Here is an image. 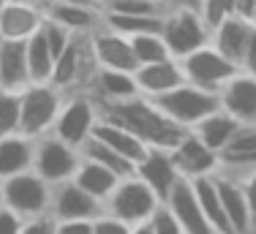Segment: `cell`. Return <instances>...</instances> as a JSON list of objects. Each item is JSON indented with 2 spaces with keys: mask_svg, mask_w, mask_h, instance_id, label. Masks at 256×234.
I'll list each match as a JSON object with an SVG mask.
<instances>
[{
  "mask_svg": "<svg viewBox=\"0 0 256 234\" xmlns=\"http://www.w3.org/2000/svg\"><path fill=\"white\" fill-rule=\"evenodd\" d=\"M98 112H101V117H106V120L128 128L131 134H136L148 147L172 150L180 142V136L186 134V128H180L178 122H172L150 98H144V96H134V98L114 101V104H98Z\"/></svg>",
  "mask_w": 256,
  "mask_h": 234,
  "instance_id": "1",
  "label": "cell"
},
{
  "mask_svg": "<svg viewBox=\"0 0 256 234\" xmlns=\"http://www.w3.org/2000/svg\"><path fill=\"white\" fill-rule=\"evenodd\" d=\"M66 93L52 82H33L20 93V131L25 136H46L52 134L54 120L63 109Z\"/></svg>",
  "mask_w": 256,
  "mask_h": 234,
  "instance_id": "2",
  "label": "cell"
},
{
  "mask_svg": "<svg viewBox=\"0 0 256 234\" xmlns=\"http://www.w3.org/2000/svg\"><path fill=\"white\" fill-rule=\"evenodd\" d=\"M98 71V60L90 46V36H74L71 44L63 49L58 60H54V71L50 82L66 96L71 93H88L90 79Z\"/></svg>",
  "mask_w": 256,
  "mask_h": 234,
  "instance_id": "3",
  "label": "cell"
},
{
  "mask_svg": "<svg viewBox=\"0 0 256 234\" xmlns=\"http://www.w3.org/2000/svg\"><path fill=\"white\" fill-rule=\"evenodd\" d=\"M161 204L164 202L153 194V188L148 182H142L136 174H131V177H123L112 194L106 196L104 212L126 220L128 226H136V224H148Z\"/></svg>",
  "mask_w": 256,
  "mask_h": 234,
  "instance_id": "4",
  "label": "cell"
},
{
  "mask_svg": "<svg viewBox=\"0 0 256 234\" xmlns=\"http://www.w3.org/2000/svg\"><path fill=\"white\" fill-rule=\"evenodd\" d=\"M150 101L172 122L186 128V131H191L196 122H202L216 109H221L218 93H210V90H202V88L188 84V82L174 88V90H169V93H164V96H158V98H150Z\"/></svg>",
  "mask_w": 256,
  "mask_h": 234,
  "instance_id": "5",
  "label": "cell"
},
{
  "mask_svg": "<svg viewBox=\"0 0 256 234\" xmlns=\"http://www.w3.org/2000/svg\"><path fill=\"white\" fill-rule=\"evenodd\" d=\"M161 36L174 60L188 58L191 52H196L212 41V30L207 28L199 8H169L164 16Z\"/></svg>",
  "mask_w": 256,
  "mask_h": 234,
  "instance_id": "6",
  "label": "cell"
},
{
  "mask_svg": "<svg viewBox=\"0 0 256 234\" xmlns=\"http://www.w3.org/2000/svg\"><path fill=\"white\" fill-rule=\"evenodd\" d=\"M3 202L11 212H16L25 220L36 215H46L52 207V186L38 172H22V174L3 180Z\"/></svg>",
  "mask_w": 256,
  "mask_h": 234,
  "instance_id": "7",
  "label": "cell"
},
{
  "mask_svg": "<svg viewBox=\"0 0 256 234\" xmlns=\"http://www.w3.org/2000/svg\"><path fill=\"white\" fill-rule=\"evenodd\" d=\"M98 117H101L98 104L88 93H71V96H66L63 109H60L58 120H54L52 134L79 150L84 142L93 136V128L98 122Z\"/></svg>",
  "mask_w": 256,
  "mask_h": 234,
  "instance_id": "8",
  "label": "cell"
},
{
  "mask_svg": "<svg viewBox=\"0 0 256 234\" xmlns=\"http://www.w3.org/2000/svg\"><path fill=\"white\" fill-rule=\"evenodd\" d=\"M82 152L71 147L68 142L58 139L54 134L36 139V158H33V172H38L50 186H60L66 180H74Z\"/></svg>",
  "mask_w": 256,
  "mask_h": 234,
  "instance_id": "9",
  "label": "cell"
},
{
  "mask_svg": "<svg viewBox=\"0 0 256 234\" xmlns=\"http://www.w3.org/2000/svg\"><path fill=\"white\" fill-rule=\"evenodd\" d=\"M180 66H182L188 84H196V88L210 90V93H218L240 71V66L232 63L226 54H221L212 44H207L202 49H196V52H191L188 58H182Z\"/></svg>",
  "mask_w": 256,
  "mask_h": 234,
  "instance_id": "10",
  "label": "cell"
},
{
  "mask_svg": "<svg viewBox=\"0 0 256 234\" xmlns=\"http://www.w3.org/2000/svg\"><path fill=\"white\" fill-rule=\"evenodd\" d=\"M50 215L54 220H96L104 215V202L79 188L74 180L52 186V207Z\"/></svg>",
  "mask_w": 256,
  "mask_h": 234,
  "instance_id": "11",
  "label": "cell"
},
{
  "mask_svg": "<svg viewBox=\"0 0 256 234\" xmlns=\"http://www.w3.org/2000/svg\"><path fill=\"white\" fill-rule=\"evenodd\" d=\"M169 152H172V161L182 180H199V177H210L218 172V152L210 150L194 131L182 134Z\"/></svg>",
  "mask_w": 256,
  "mask_h": 234,
  "instance_id": "12",
  "label": "cell"
},
{
  "mask_svg": "<svg viewBox=\"0 0 256 234\" xmlns=\"http://www.w3.org/2000/svg\"><path fill=\"white\" fill-rule=\"evenodd\" d=\"M44 20L46 14L30 0H0V41H28Z\"/></svg>",
  "mask_w": 256,
  "mask_h": 234,
  "instance_id": "13",
  "label": "cell"
},
{
  "mask_svg": "<svg viewBox=\"0 0 256 234\" xmlns=\"http://www.w3.org/2000/svg\"><path fill=\"white\" fill-rule=\"evenodd\" d=\"M134 174L142 182H148L164 204H166V199L172 196V190L178 188V182L182 180L178 166L172 161V152L164 150V147H150V150L144 152V158L136 164V172H134Z\"/></svg>",
  "mask_w": 256,
  "mask_h": 234,
  "instance_id": "14",
  "label": "cell"
},
{
  "mask_svg": "<svg viewBox=\"0 0 256 234\" xmlns=\"http://www.w3.org/2000/svg\"><path fill=\"white\" fill-rule=\"evenodd\" d=\"M221 109L229 112L242 126H256V74L237 71L234 76L218 90Z\"/></svg>",
  "mask_w": 256,
  "mask_h": 234,
  "instance_id": "15",
  "label": "cell"
},
{
  "mask_svg": "<svg viewBox=\"0 0 256 234\" xmlns=\"http://www.w3.org/2000/svg\"><path fill=\"white\" fill-rule=\"evenodd\" d=\"M90 46H93V54L101 68H114V71H128V74L139 68L128 36L118 33V30H109L106 24L90 36Z\"/></svg>",
  "mask_w": 256,
  "mask_h": 234,
  "instance_id": "16",
  "label": "cell"
},
{
  "mask_svg": "<svg viewBox=\"0 0 256 234\" xmlns=\"http://www.w3.org/2000/svg\"><path fill=\"white\" fill-rule=\"evenodd\" d=\"M256 169V126H240L232 142L218 152V172L229 177H246Z\"/></svg>",
  "mask_w": 256,
  "mask_h": 234,
  "instance_id": "17",
  "label": "cell"
},
{
  "mask_svg": "<svg viewBox=\"0 0 256 234\" xmlns=\"http://www.w3.org/2000/svg\"><path fill=\"white\" fill-rule=\"evenodd\" d=\"M134 79H136L139 96H144V98H158V96L169 93V90L180 88V84H186L182 66H180V60H174V58L139 66V68L134 71Z\"/></svg>",
  "mask_w": 256,
  "mask_h": 234,
  "instance_id": "18",
  "label": "cell"
},
{
  "mask_svg": "<svg viewBox=\"0 0 256 234\" xmlns=\"http://www.w3.org/2000/svg\"><path fill=\"white\" fill-rule=\"evenodd\" d=\"M166 207L174 212V218L180 220V226L186 234H218L212 229V224L207 220V215L202 212V207H199V202H196V194H194V188L188 180L178 182V188H174L172 196L166 199Z\"/></svg>",
  "mask_w": 256,
  "mask_h": 234,
  "instance_id": "19",
  "label": "cell"
},
{
  "mask_svg": "<svg viewBox=\"0 0 256 234\" xmlns=\"http://www.w3.org/2000/svg\"><path fill=\"white\" fill-rule=\"evenodd\" d=\"M216 186H218L224 212H226L234 234H254V220H251V210H248V199H246V190H242V182L237 177L216 172Z\"/></svg>",
  "mask_w": 256,
  "mask_h": 234,
  "instance_id": "20",
  "label": "cell"
},
{
  "mask_svg": "<svg viewBox=\"0 0 256 234\" xmlns=\"http://www.w3.org/2000/svg\"><path fill=\"white\" fill-rule=\"evenodd\" d=\"M50 20L63 24L71 36H93L104 28V6H71V3H52L44 11Z\"/></svg>",
  "mask_w": 256,
  "mask_h": 234,
  "instance_id": "21",
  "label": "cell"
},
{
  "mask_svg": "<svg viewBox=\"0 0 256 234\" xmlns=\"http://www.w3.org/2000/svg\"><path fill=\"white\" fill-rule=\"evenodd\" d=\"M88 96L96 104H114V101H126V98L139 96L136 79L128 71H114V68H101L96 71V76L88 84Z\"/></svg>",
  "mask_w": 256,
  "mask_h": 234,
  "instance_id": "22",
  "label": "cell"
},
{
  "mask_svg": "<svg viewBox=\"0 0 256 234\" xmlns=\"http://www.w3.org/2000/svg\"><path fill=\"white\" fill-rule=\"evenodd\" d=\"M254 28H256V22L246 20V16H240V14H234V16H229L226 22H221L216 30H212V41H210V44L216 46L221 54H226L232 63L240 66L242 63V54H246V46H248V41H251Z\"/></svg>",
  "mask_w": 256,
  "mask_h": 234,
  "instance_id": "23",
  "label": "cell"
},
{
  "mask_svg": "<svg viewBox=\"0 0 256 234\" xmlns=\"http://www.w3.org/2000/svg\"><path fill=\"white\" fill-rule=\"evenodd\" d=\"M33 158H36L33 136H25L22 131L0 136V182L14 174H22V172H30Z\"/></svg>",
  "mask_w": 256,
  "mask_h": 234,
  "instance_id": "24",
  "label": "cell"
},
{
  "mask_svg": "<svg viewBox=\"0 0 256 234\" xmlns=\"http://www.w3.org/2000/svg\"><path fill=\"white\" fill-rule=\"evenodd\" d=\"M30 82L25 41H0V88L22 93Z\"/></svg>",
  "mask_w": 256,
  "mask_h": 234,
  "instance_id": "25",
  "label": "cell"
},
{
  "mask_svg": "<svg viewBox=\"0 0 256 234\" xmlns=\"http://www.w3.org/2000/svg\"><path fill=\"white\" fill-rule=\"evenodd\" d=\"M93 136L101 139L106 147H112L114 152H120L123 158H128L131 164H139L144 158V152L150 150L136 134H131L128 128L106 120V117H98V122H96V128H93Z\"/></svg>",
  "mask_w": 256,
  "mask_h": 234,
  "instance_id": "26",
  "label": "cell"
},
{
  "mask_svg": "<svg viewBox=\"0 0 256 234\" xmlns=\"http://www.w3.org/2000/svg\"><path fill=\"white\" fill-rule=\"evenodd\" d=\"M196 194V202L202 207V212L207 215V220L212 224V229L218 234H234L232 229L226 212H224V204H221V196H218V186H216V174L210 177H199V180H188Z\"/></svg>",
  "mask_w": 256,
  "mask_h": 234,
  "instance_id": "27",
  "label": "cell"
},
{
  "mask_svg": "<svg viewBox=\"0 0 256 234\" xmlns=\"http://www.w3.org/2000/svg\"><path fill=\"white\" fill-rule=\"evenodd\" d=\"M240 126H242V122H237L229 112H224V109H216V112L207 114L202 122H196L191 131L196 134V136L202 139L204 144L210 147V150L221 152L224 147H226L229 142H232V136L240 131Z\"/></svg>",
  "mask_w": 256,
  "mask_h": 234,
  "instance_id": "28",
  "label": "cell"
},
{
  "mask_svg": "<svg viewBox=\"0 0 256 234\" xmlns=\"http://www.w3.org/2000/svg\"><path fill=\"white\" fill-rule=\"evenodd\" d=\"M74 182L79 188H84L90 196H96V199L106 202V196L114 190V186L120 182V177L114 174V172H109L106 166L90 161V158H82V164H79L76 174H74Z\"/></svg>",
  "mask_w": 256,
  "mask_h": 234,
  "instance_id": "29",
  "label": "cell"
},
{
  "mask_svg": "<svg viewBox=\"0 0 256 234\" xmlns=\"http://www.w3.org/2000/svg\"><path fill=\"white\" fill-rule=\"evenodd\" d=\"M25 52H28L30 82H50L52 71H54V54H52V49L46 44L41 30L25 41Z\"/></svg>",
  "mask_w": 256,
  "mask_h": 234,
  "instance_id": "30",
  "label": "cell"
},
{
  "mask_svg": "<svg viewBox=\"0 0 256 234\" xmlns=\"http://www.w3.org/2000/svg\"><path fill=\"white\" fill-rule=\"evenodd\" d=\"M79 152H82V158H90V161L106 166L109 172H114V174L123 180V177H131L134 172H136V164H131L128 158H123L120 152H114L112 147H106L101 139L90 136L88 142H84L82 147H79Z\"/></svg>",
  "mask_w": 256,
  "mask_h": 234,
  "instance_id": "31",
  "label": "cell"
},
{
  "mask_svg": "<svg viewBox=\"0 0 256 234\" xmlns=\"http://www.w3.org/2000/svg\"><path fill=\"white\" fill-rule=\"evenodd\" d=\"M128 41H131L134 58H136L139 66L158 63V60L172 58V54H169V46H166V41H164L161 33H139V36H131Z\"/></svg>",
  "mask_w": 256,
  "mask_h": 234,
  "instance_id": "32",
  "label": "cell"
},
{
  "mask_svg": "<svg viewBox=\"0 0 256 234\" xmlns=\"http://www.w3.org/2000/svg\"><path fill=\"white\" fill-rule=\"evenodd\" d=\"M104 8L128 16H164L169 11V3L166 0H106Z\"/></svg>",
  "mask_w": 256,
  "mask_h": 234,
  "instance_id": "33",
  "label": "cell"
},
{
  "mask_svg": "<svg viewBox=\"0 0 256 234\" xmlns=\"http://www.w3.org/2000/svg\"><path fill=\"white\" fill-rule=\"evenodd\" d=\"M20 131V93L0 88V136Z\"/></svg>",
  "mask_w": 256,
  "mask_h": 234,
  "instance_id": "34",
  "label": "cell"
},
{
  "mask_svg": "<svg viewBox=\"0 0 256 234\" xmlns=\"http://www.w3.org/2000/svg\"><path fill=\"white\" fill-rule=\"evenodd\" d=\"M199 14L207 22V28L216 30L221 22H226L229 16L237 14V3L234 0H202L199 3Z\"/></svg>",
  "mask_w": 256,
  "mask_h": 234,
  "instance_id": "35",
  "label": "cell"
},
{
  "mask_svg": "<svg viewBox=\"0 0 256 234\" xmlns=\"http://www.w3.org/2000/svg\"><path fill=\"white\" fill-rule=\"evenodd\" d=\"M41 33H44V38H46V44H50V49H52L54 60L63 54V49L71 44V38H74V36H71L63 24H58L54 20H50V16H46L44 24H41Z\"/></svg>",
  "mask_w": 256,
  "mask_h": 234,
  "instance_id": "36",
  "label": "cell"
},
{
  "mask_svg": "<svg viewBox=\"0 0 256 234\" xmlns=\"http://www.w3.org/2000/svg\"><path fill=\"white\" fill-rule=\"evenodd\" d=\"M150 229H153V234H186L180 220L174 218V212L166 204H161L156 210V215L150 218Z\"/></svg>",
  "mask_w": 256,
  "mask_h": 234,
  "instance_id": "37",
  "label": "cell"
},
{
  "mask_svg": "<svg viewBox=\"0 0 256 234\" xmlns=\"http://www.w3.org/2000/svg\"><path fill=\"white\" fill-rule=\"evenodd\" d=\"M93 234H131V226L126 220L114 218V215H98L93 220Z\"/></svg>",
  "mask_w": 256,
  "mask_h": 234,
  "instance_id": "38",
  "label": "cell"
},
{
  "mask_svg": "<svg viewBox=\"0 0 256 234\" xmlns=\"http://www.w3.org/2000/svg\"><path fill=\"white\" fill-rule=\"evenodd\" d=\"M54 229H58V220L46 212V215L28 218L25 224H22V232L20 234H54Z\"/></svg>",
  "mask_w": 256,
  "mask_h": 234,
  "instance_id": "39",
  "label": "cell"
},
{
  "mask_svg": "<svg viewBox=\"0 0 256 234\" xmlns=\"http://www.w3.org/2000/svg\"><path fill=\"white\" fill-rule=\"evenodd\" d=\"M22 224H25V218H20L16 212H11L8 207L0 210V234H20Z\"/></svg>",
  "mask_w": 256,
  "mask_h": 234,
  "instance_id": "40",
  "label": "cell"
},
{
  "mask_svg": "<svg viewBox=\"0 0 256 234\" xmlns=\"http://www.w3.org/2000/svg\"><path fill=\"white\" fill-rule=\"evenodd\" d=\"M242 190H246V199H248V210H251V220H254V232H256V169L251 174L240 177Z\"/></svg>",
  "mask_w": 256,
  "mask_h": 234,
  "instance_id": "41",
  "label": "cell"
},
{
  "mask_svg": "<svg viewBox=\"0 0 256 234\" xmlns=\"http://www.w3.org/2000/svg\"><path fill=\"white\" fill-rule=\"evenodd\" d=\"M54 234H93V220H58Z\"/></svg>",
  "mask_w": 256,
  "mask_h": 234,
  "instance_id": "42",
  "label": "cell"
},
{
  "mask_svg": "<svg viewBox=\"0 0 256 234\" xmlns=\"http://www.w3.org/2000/svg\"><path fill=\"white\" fill-rule=\"evenodd\" d=\"M240 68H242V71H248V74H256V28H254L251 41H248V46H246V54H242Z\"/></svg>",
  "mask_w": 256,
  "mask_h": 234,
  "instance_id": "43",
  "label": "cell"
},
{
  "mask_svg": "<svg viewBox=\"0 0 256 234\" xmlns=\"http://www.w3.org/2000/svg\"><path fill=\"white\" fill-rule=\"evenodd\" d=\"M234 3H237V14L254 22V8H256V0H234Z\"/></svg>",
  "mask_w": 256,
  "mask_h": 234,
  "instance_id": "44",
  "label": "cell"
},
{
  "mask_svg": "<svg viewBox=\"0 0 256 234\" xmlns=\"http://www.w3.org/2000/svg\"><path fill=\"white\" fill-rule=\"evenodd\" d=\"M169 8H199L202 0H166Z\"/></svg>",
  "mask_w": 256,
  "mask_h": 234,
  "instance_id": "45",
  "label": "cell"
},
{
  "mask_svg": "<svg viewBox=\"0 0 256 234\" xmlns=\"http://www.w3.org/2000/svg\"><path fill=\"white\" fill-rule=\"evenodd\" d=\"M54 3H71V6H104L101 0H54Z\"/></svg>",
  "mask_w": 256,
  "mask_h": 234,
  "instance_id": "46",
  "label": "cell"
},
{
  "mask_svg": "<svg viewBox=\"0 0 256 234\" xmlns=\"http://www.w3.org/2000/svg\"><path fill=\"white\" fill-rule=\"evenodd\" d=\"M131 234H153V229H150V220H148V224H136V226H131Z\"/></svg>",
  "mask_w": 256,
  "mask_h": 234,
  "instance_id": "47",
  "label": "cell"
},
{
  "mask_svg": "<svg viewBox=\"0 0 256 234\" xmlns=\"http://www.w3.org/2000/svg\"><path fill=\"white\" fill-rule=\"evenodd\" d=\"M30 3H36V6H38V8H41V11H46V8H50V6L54 3V0H30Z\"/></svg>",
  "mask_w": 256,
  "mask_h": 234,
  "instance_id": "48",
  "label": "cell"
},
{
  "mask_svg": "<svg viewBox=\"0 0 256 234\" xmlns=\"http://www.w3.org/2000/svg\"><path fill=\"white\" fill-rule=\"evenodd\" d=\"M6 207V202H3V182H0V210Z\"/></svg>",
  "mask_w": 256,
  "mask_h": 234,
  "instance_id": "49",
  "label": "cell"
},
{
  "mask_svg": "<svg viewBox=\"0 0 256 234\" xmlns=\"http://www.w3.org/2000/svg\"><path fill=\"white\" fill-rule=\"evenodd\" d=\"M254 22H256V8H254Z\"/></svg>",
  "mask_w": 256,
  "mask_h": 234,
  "instance_id": "50",
  "label": "cell"
},
{
  "mask_svg": "<svg viewBox=\"0 0 256 234\" xmlns=\"http://www.w3.org/2000/svg\"><path fill=\"white\" fill-rule=\"evenodd\" d=\"M101 3H106V0H101Z\"/></svg>",
  "mask_w": 256,
  "mask_h": 234,
  "instance_id": "51",
  "label": "cell"
},
{
  "mask_svg": "<svg viewBox=\"0 0 256 234\" xmlns=\"http://www.w3.org/2000/svg\"><path fill=\"white\" fill-rule=\"evenodd\" d=\"M254 234H256V232H254Z\"/></svg>",
  "mask_w": 256,
  "mask_h": 234,
  "instance_id": "52",
  "label": "cell"
}]
</instances>
